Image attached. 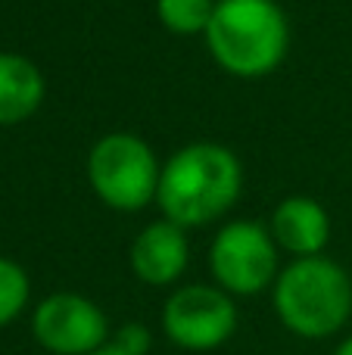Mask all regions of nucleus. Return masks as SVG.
Instances as JSON below:
<instances>
[{
  "instance_id": "7ed1b4c3",
  "label": "nucleus",
  "mask_w": 352,
  "mask_h": 355,
  "mask_svg": "<svg viewBox=\"0 0 352 355\" xmlns=\"http://www.w3.org/2000/svg\"><path fill=\"white\" fill-rule=\"evenodd\" d=\"M206 47L234 78H265L284 62L290 22L274 0H218Z\"/></svg>"
},
{
  "instance_id": "f03ea898",
  "label": "nucleus",
  "mask_w": 352,
  "mask_h": 355,
  "mask_svg": "<svg viewBox=\"0 0 352 355\" xmlns=\"http://www.w3.org/2000/svg\"><path fill=\"white\" fill-rule=\"evenodd\" d=\"M272 306L293 337L312 343L337 337L352 318V277L324 252L290 259L274 277Z\"/></svg>"
},
{
  "instance_id": "6e6552de",
  "label": "nucleus",
  "mask_w": 352,
  "mask_h": 355,
  "mask_svg": "<svg viewBox=\"0 0 352 355\" xmlns=\"http://www.w3.org/2000/svg\"><path fill=\"white\" fill-rule=\"evenodd\" d=\"M128 265L134 277L147 287H175L191 265V240L181 225L168 218L150 221L137 231L128 250Z\"/></svg>"
},
{
  "instance_id": "9d476101",
  "label": "nucleus",
  "mask_w": 352,
  "mask_h": 355,
  "mask_svg": "<svg viewBox=\"0 0 352 355\" xmlns=\"http://www.w3.org/2000/svg\"><path fill=\"white\" fill-rule=\"evenodd\" d=\"M47 97L44 72L22 53L0 50V128L22 125Z\"/></svg>"
},
{
  "instance_id": "4468645a",
  "label": "nucleus",
  "mask_w": 352,
  "mask_h": 355,
  "mask_svg": "<svg viewBox=\"0 0 352 355\" xmlns=\"http://www.w3.org/2000/svg\"><path fill=\"white\" fill-rule=\"evenodd\" d=\"M91 355H131V352H128V349H122L118 343H112V337H109V343L100 346V349H97V352H91Z\"/></svg>"
},
{
  "instance_id": "39448f33",
  "label": "nucleus",
  "mask_w": 352,
  "mask_h": 355,
  "mask_svg": "<svg viewBox=\"0 0 352 355\" xmlns=\"http://www.w3.org/2000/svg\"><path fill=\"white\" fill-rule=\"evenodd\" d=\"M212 284L231 296H259L281 275V250L268 225L249 218L228 221L209 246Z\"/></svg>"
},
{
  "instance_id": "20e7f679",
  "label": "nucleus",
  "mask_w": 352,
  "mask_h": 355,
  "mask_svg": "<svg viewBox=\"0 0 352 355\" xmlns=\"http://www.w3.org/2000/svg\"><path fill=\"white\" fill-rule=\"evenodd\" d=\"M159 172L153 147L128 131L103 135L87 153V184L94 196L116 212H141L156 202Z\"/></svg>"
},
{
  "instance_id": "f257e3e1",
  "label": "nucleus",
  "mask_w": 352,
  "mask_h": 355,
  "mask_svg": "<svg viewBox=\"0 0 352 355\" xmlns=\"http://www.w3.org/2000/svg\"><path fill=\"white\" fill-rule=\"evenodd\" d=\"M240 190L243 166L234 150L215 141H193L162 162L156 206L162 218L191 231L225 218Z\"/></svg>"
},
{
  "instance_id": "1a4fd4ad",
  "label": "nucleus",
  "mask_w": 352,
  "mask_h": 355,
  "mask_svg": "<svg viewBox=\"0 0 352 355\" xmlns=\"http://www.w3.org/2000/svg\"><path fill=\"white\" fill-rule=\"evenodd\" d=\"M274 243L293 259L322 256L331 240V215L315 196H284L268 218Z\"/></svg>"
},
{
  "instance_id": "9b49d317",
  "label": "nucleus",
  "mask_w": 352,
  "mask_h": 355,
  "mask_svg": "<svg viewBox=\"0 0 352 355\" xmlns=\"http://www.w3.org/2000/svg\"><path fill=\"white\" fill-rule=\"evenodd\" d=\"M218 0H156V16L172 35H206Z\"/></svg>"
},
{
  "instance_id": "f8f14e48",
  "label": "nucleus",
  "mask_w": 352,
  "mask_h": 355,
  "mask_svg": "<svg viewBox=\"0 0 352 355\" xmlns=\"http://www.w3.org/2000/svg\"><path fill=\"white\" fill-rule=\"evenodd\" d=\"M31 296L28 271L16 262V259L0 256V327L16 321L25 312Z\"/></svg>"
},
{
  "instance_id": "2eb2a0df",
  "label": "nucleus",
  "mask_w": 352,
  "mask_h": 355,
  "mask_svg": "<svg viewBox=\"0 0 352 355\" xmlns=\"http://www.w3.org/2000/svg\"><path fill=\"white\" fill-rule=\"evenodd\" d=\"M334 355H352V334H349V337H343V340H340V346L334 349Z\"/></svg>"
},
{
  "instance_id": "ddd939ff",
  "label": "nucleus",
  "mask_w": 352,
  "mask_h": 355,
  "mask_svg": "<svg viewBox=\"0 0 352 355\" xmlns=\"http://www.w3.org/2000/svg\"><path fill=\"white\" fill-rule=\"evenodd\" d=\"M112 343H118L131 355H147L150 346H153V334H150V327L141 324V321H128V324L112 331Z\"/></svg>"
},
{
  "instance_id": "0eeeda50",
  "label": "nucleus",
  "mask_w": 352,
  "mask_h": 355,
  "mask_svg": "<svg viewBox=\"0 0 352 355\" xmlns=\"http://www.w3.org/2000/svg\"><path fill=\"white\" fill-rule=\"evenodd\" d=\"M31 337L50 355H91L109 343L112 327L91 296L60 290L35 306Z\"/></svg>"
},
{
  "instance_id": "423d86ee",
  "label": "nucleus",
  "mask_w": 352,
  "mask_h": 355,
  "mask_svg": "<svg viewBox=\"0 0 352 355\" xmlns=\"http://www.w3.org/2000/svg\"><path fill=\"white\" fill-rule=\"evenodd\" d=\"M240 315L231 293L215 284H181L168 293L159 327L168 343L187 352H212L237 334Z\"/></svg>"
}]
</instances>
